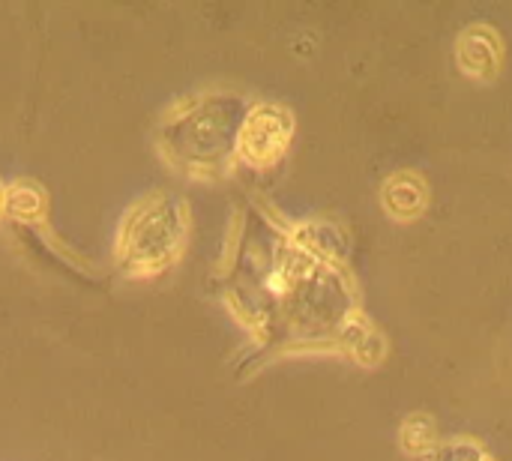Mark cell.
<instances>
[{"instance_id":"6da1fadb","label":"cell","mask_w":512,"mask_h":461,"mask_svg":"<svg viewBox=\"0 0 512 461\" xmlns=\"http://www.w3.org/2000/svg\"><path fill=\"white\" fill-rule=\"evenodd\" d=\"M0 204H3V189H0Z\"/></svg>"}]
</instances>
